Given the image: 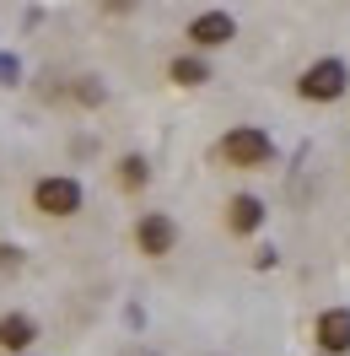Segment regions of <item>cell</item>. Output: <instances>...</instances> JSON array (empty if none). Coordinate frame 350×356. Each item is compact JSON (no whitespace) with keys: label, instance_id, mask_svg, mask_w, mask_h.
Returning <instances> with one entry per match:
<instances>
[{"label":"cell","instance_id":"8fae6325","mask_svg":"<svg viewBox=\"0 0 350 356\" xmlns=\"http://www.w3.org/2000/svg\"><path fill=\"white\" fill-rule=\"evenodd\" d=\"M70 97H76L81 108H97V103H108V87H103L97 76H76V87H70Z\"/></svg>","mask_w":350,"mask_h":356},{"label":"cell","instance_id":"30bf717a","mask_svg":"<svg viewBox=\"0 0 350 356\" xmlns=\"http://www.w3.org/2000/svg\"><path fill=\"white\" fill-rule=\"evenodd\" d=\"M167 81H173V87H205V81H210V65H205L199 54H178V60H167Z\"/></svg>","mask_w":350,"mask_h":356},{"label":"cell","instance_id":"52a82bcc","mask_svg":"<svg viewBox=\"0 0 350 356\" xmlns=\"http://www.w3.org/2000/svg\"><path fill=\"white\" fill-rule=\"evenodd\" d=\"M264 216H269V211H264L259 195H232L221 222H226V232H232V238H253V232L264 227Z\"/></svg>","mask_w":350,"mask_h":356},{"label":"cell","instance_id":"8992f818","mask_svg":"<svg viewBox=\"0 0 350 356\" xmlns=\"http://www.w3.org/2000/svg\"><path fill=\"white\" fill-rule=\"evenodd\" d=\"M312 340L324 356H350V308H324L312 318Z\"/></svg>","mask_w":350,"mask_h":356},{"label":"cell","instance_id":"4fadbf2b","mask_svg":"<svg viewBox=\"0 0 350 356\" xmlns=\"http://www.w3.org/2000/svg\"><path fill=\"white\" fill-rule=\"evenodd\" d=\"M108 17H130V11H140V0H97Z\"/></svg>","mask_w":350,"mask_h":356},{"label":"cell","instance_id":"9a60e30c","mask_svg":"<svg viewBox=\"0 0 350 356\" xmlns=\"http://www.w3.org/2000/svg\"><path fill=\"white\" fill-rule=\"evenodd\" d=\"M318 356H324V351H318Z\"/></svg>","mask_w":350,"mask_h":356},{"label":"cell","instance_id":"7c38bea8","mask_svg":"<svg viewBox=\"0 0 350 356\" xmlns=\"http://www.w3.org/2000/svg\"><path fill=\"white\" fill-rule=\"evenodd\" d=\"M11 270H22V248L0 243V275H11Z\"/></svg>","mask_w":350,"mask_h":356},{"label":"cell","instance_id":"9c48e42d","mask_svg":"<svg viewBox=\"0 0 350 356\" xmlns=\"http://www.w3.org/2000/svg\"><path fill=\"white\" fill-rule=\"evenodd\" d=\"M113 178H119V189H124V195H140V189L151 184V162H146L140 152H130V156H119Z\"/></svg>","mask_w":350,"mask_h":356},{"label":"cell","instance_id":"3957f363","mask_svg":"<svg viewBox=\"0 0 350 356\" xmlns=\"http://www.w3.org/2000/svg\"><path fill=\"white\" fill-rule=\"evenodd\" d=\"M345 92H350V65L334 60V54L312 60V65L297 76V97H302V103H340Z\"/></svg>","mask_w":350,"mask_h":356},{"label":"cell","instance_id":"277c9868","mask_svg":"<svg viewBox=\"0 0 350 356\" xmlns=\"http://www.w3.org/2000/svg\"><path fill=\"white\" fill-rule=\"evenodd\" d=\"M135 248H140L146 259H167L178 248V222L167 211H146V216L135 222Z\"/></svg>","mask_w":350,"mask_h":356},{"label":"cell","instance_id":"7a4b0ae2","mask_svg":"<svg viewBox=\"0 0 350 356\" xmlns=\"http://www.w3.org/2000/svg\"><path fill=\"white\" fill-rule=\"evenodd\" d=\"M81 205H87V189L65 173H49L33 184V211L49 216V222H70V216H81Z\"/></svg>","mask_w":350,"mask_h":356},{"label":"cell","instance_id":"5b68a950","mask_svg":"<svg viewBox=\"0 0 350 356\" xmlns=\"http://www.w3.org/2000/svg\"><path fill=\"white\" fill-rule=\"evenodd\" d=\"M183 38H189V49H226L238 38V17L232 11H199V17H189Z\"/></svg>","mask_w":350,"mask_h":356},{"label":"cell","instance_id":"5bb4252c","mask_svg":"<svg viewBox=\"0 0 350 356\" xmlns=\"http://www.w3.org/2000/svg\"><path fill=\"white\" fill-rule=\"evenodd\" d=\"M130 356H151V351H130Z\"/></svg>","mask_w":350,"mask_h":356},{"label":"cell","instance_id":"6da1fadb","mask_svg":"<svg viewBox=\"0 0 350 356\" xmlns=\"http://www.w3.org/2000/svg\"><path fill=\"white\" fill-rule=\"evenodd\" d=\"M216 156L238 173H264L275 162V140L259 130V124H232V130L216 140Z\"/></svg>","mask_w":350,"mask_h":356},{"label":"cell","instance_id":"ba28073f","mask_svg":"<svg viewBox=\"0 0 350 356\" xmlns=\"http://www.w3.org/2000/svg\"><path fill=\"white\" fill-rule=\"evenodd\" d=\"M33 340H38V318L33 313H0V351L6 356L33 351Z\"/></svg>","mask_w":350,"mask_h":356}]
</instances>
